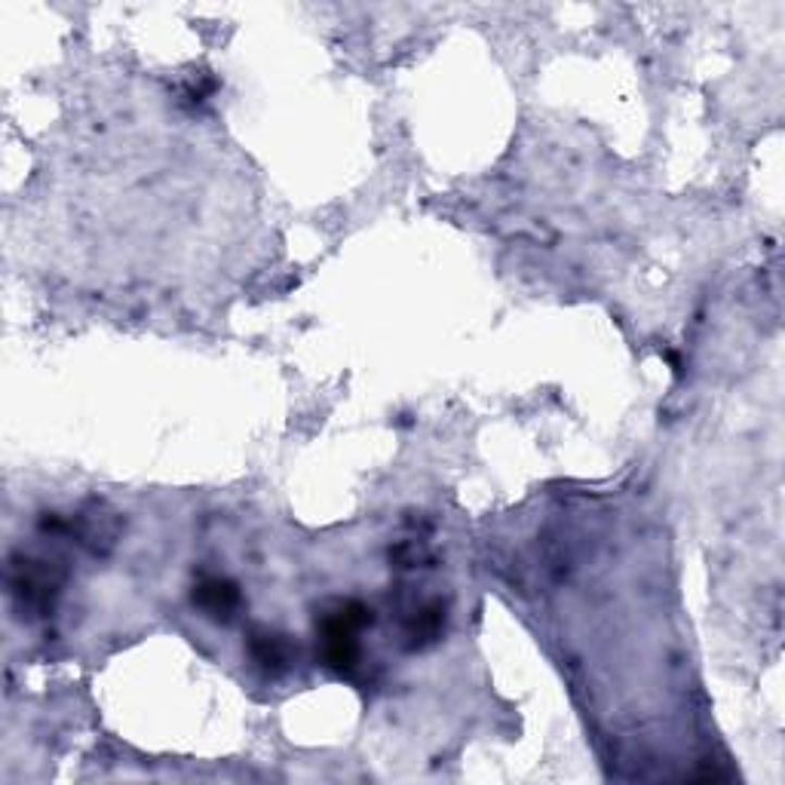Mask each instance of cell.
Listing matches in <instances>:
<instances>
[{"instance_id":"obj_1","label":"cell","mask_w":785,"mask_h":785,"mask_svg":"<svg viewBox=\"0 0 785 785\" xmlns=\"http://www.w3.org/2000/svg\"><path fill=\"white\" fill-rule=\"evenodd\" d=\"M239 601H242V596H239L237 583L224 581V577H209L194 589V605L209 616H219V620L234 616Z\"/></svg>"},{"instance_id":"obj_2","label":"cell","mask_w":785,"mask_h":785,"mask_svg":"<svg viewBox=\"0 0 785 785\" xmlns=\"http://www.w3.org/2000/svg\"><path fill=\"white\" fill-rule=\"evenodd\" d=\"M249 653H252V660H256L258 666L264 669V672H271V675L286 672L291 666V660H295L291 641L286 635H279V632H256L252 641H249Z\"/></svg>"},{"instance_id":"obj_3","label":"cell","mask_w":785,"mask_h":785,"mask_svg":"<svg viewBox=\"0 0 785 785\" xmlns=\"http://www.w3.org/2000/svg\"><path fill=\"white\" fill-rule=\"evenodd\" d=\"M445 626V608L443 601H424L418 605L409 614V638H414V645H424V641H436L443 635Z\"/></svg>"}]
</instances>
